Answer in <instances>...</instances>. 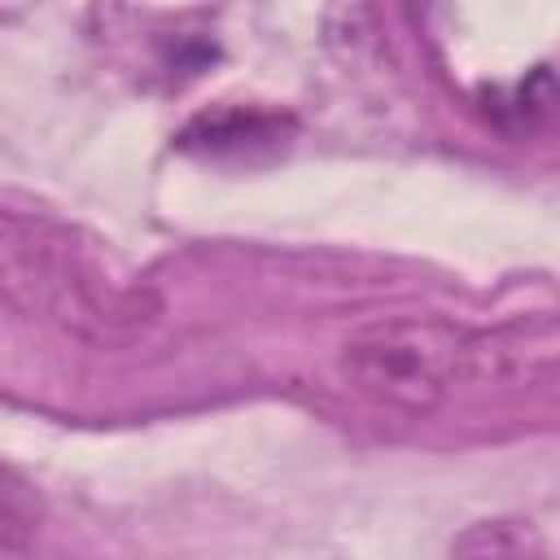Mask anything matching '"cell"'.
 Instances as JSON below:
<instances>
[{
  "mask_svg": "<svg viewBox=\"0 0 560 560\" xmlns=\"http://www.w3.org/2000/svg\"><path fill=\"white\" fill-rule=\"evenodd\" d=\"M284 118L262 114V109H219V114H201L188 131L184 144L188 149H206V153H223V149H249V144H276L280 140Z\"/></svg>",
  "mask_w": 560,
  "mask_h": 560,
  "instance_id": "3",
  "label": "cell"
},
{
  "mask_svg": "<svg viewBox=\"0 0 560 560\" xmlns=\"http://www.w3.org/2000/svg\"><path fill=\"white\" fill-rule=\"evenodd\" d=\"M0 306L88 346H131L162 298L105 241L48 214L0 210Z\"/></svg>",
  "mask_w": 560,
  "mask_h": 560,
  "instance_id": "1",
  "label": "cell"
},
{
  "mask_svg": "<svg viewBox=\"0 0 560 560\" xmlns=\"http://www.w3.org/2000/svg\"><path fill=\"white\" fill-rule=\"evenodd\" d=\"M9 521H13V512L4 508V499H0V542H4V529H9Z\"/></svg>",
  "mask_w": 560,
  "mask_h": 560,
  "instance_id": "4",
  "label": "cell"
},
{
  "mask_svg": "<svg viewBox=\"0 0 560 560\" xmlns=\"http://www.w3.org/2000/svg\"><path fill=\"white\" fill-rule=\"evenodd\" d=\"M516 350L508 332H477L446 315H381L346 337L337 376L376 407L429 416L459 385L508 376Z\"/></svg>",
  "mask_w": 560,
  "mask_h": 560,
  "instance_id": "2",
  "label": "cell"
}]
</instances>
